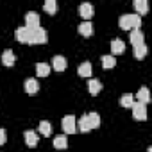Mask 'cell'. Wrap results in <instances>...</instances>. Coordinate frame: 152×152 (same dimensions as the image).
Instances as JSON below:
<instances>
[{
    "mask_svg": "<svg viewBox=\"0 0 152 152\" xmlns=\"http://www.w3.org/2000/svg\"><path fill=\"white\" fill-rule=\"evenodd\" d=\"M118 25H120V29H124V31L140 29V25H141V16H140V15H124V16H120Z\"/></svg>",
    "mask_w": 152,
    "mask_h": 152,
    "instance_id": "1",
    "label": "cell"
},
{
    "mask_svg": "<svg viewBox=\"0 0 152 152\" xmlns=\"http://www.w3.org/2000/svg\"><path fill=\"white\" fill-rule=\"evenodd\" d=\"M61 127H63L64 134H73V132H77V120H75V116L68 115V116H64V118H63Z\"/></svg>",
    "mask_w": 152,
    "mask_h": 152,
    "instance_id": "2",
    "label": "cell"
},
{
    "mask_svg": "<svg viewBox=\"0 0 152 152\" xmlns=\"http://www.w3.org/2000/svg\"><path fill=\"white\" fill-rule=\"evenodd\" d=\"M47 43V31L38 27V29H32V36H31V45H43Z\"/></svg>",
    "mask_w": 152,
    "mask_h": 152,
    "instance_id": "3",
    "label": "cell"
},
{
    "mask_svg": "<svg viewBox=\"0 0 152 152\" xmlns=\"http://www.w3.org/2000/svg\"><path fill=\"white\" fill-rule=\"evenodd\" d=\"M131 109H132V116H134V120H140V122L147 120V107H145V104L134 100V104H132Z\"/></svg>",
    "mask_w": 152,
    "mask_h": 152,
    "instance_id": "4",
    "label": "cell"
},
{
    "mask_svg": "<svg viewBox=\"0 0 152 152\" xmlns=\"http://www.w3.org/2000/svg\"><path fill=\"white\" fill-rule=\"evenodd\" d=\"M31 36H32V29H29V27H18L15 32V38L20 43H31Z\"/></svg>",
    "mask_w": 152,
    "mask_h": 152,
    "instance_id": "5",
    "label": "cell"
},
{
    "mask_svg": "<svg viewBox=\"0 0 152 152\" xmlns=\"http://www.w3.org/2000/svg\"><path fill=\"white\" fill-rule=\"evenodd\" d=\"M129 41L132 43V47L136 48V47H140V45H145L143 41H145V36H143V32L140 31V29H132L131 31V36H129Z\"/></svg>",
    "mask_w": 152,
    "mask_h": 152,
    "instance_id": "6",
    "label": "cell"
},
{
    "mask_svg": "<svg viewBox=\"0 0 152 152\" xmlns=\"http://www.w3.org/2000/svg\"><path fill=\"white\" fill-rule=\"evenodd\" d=\"M25 27H29V29H38V27H39V15L34 13V11L27 13V16H25Z\"/></svg>",
    "mask_w": 152,
    "mask_h": 152,
    "instance_id": "7",
    "label": "cell"
},
{
    "mask_svg": "<svg viewBox=\"0 0 152 152\" xmlns=\"http://www.w3.org/2000/svg\"><path fill=\"white\" fill-rule=\"evenodd\" d=\"M23 88H25V91H27L29 95H34V93H38V90H39V84H38V79H34V77H29V79L25 81V84H23Z\"/></svg>",
    "mask_w": 152,
    "mask_h": 152,
    "instance_id": "8",
    "label": "cell"
},
{
    "mask_svg": "<svg viewBox=\"0 0 152 152\" xmlns=\"http://www.w3.org/2000/svg\"><path fill=\"white\" fill-rule=\"evenodd\" d=\"M111 52H113L111 56L124 54V52H125V43H124L122 39H118V38H116V39H113V41H111Z\"/></svg>",
    "mask_w": 152,
    "mask_h": 152,
    "instance_id": "9",
    "label": "cell"
},
{
    "mask_svg": "<svg viewBox=\"0 0 152 152\" xmlns=\"http://www.w3.org/2000/svg\"><path fill=\"white\" fill-rule=\"evenodd\" d=\"M79 15L88 22V20L93 16V7H91V4H81V6H79Z\"/></svg>",
    "mask_w": 152,
    "mask_h": 152,
    "instance_id": "10",
    "label": "cell"
},
{
    "mask_svg": "<svg viewBox=\"0 0 152 152\" xmlns=\"http://www.w3.org/2000/svg\"><path fill=\"white\" fill-rule=\"evenodd\" d=\"M15 63H16L15 52L13 50H4V54H2V64L4 66H13Z\"/></svg>",
    "mask_w": 152,
    "mask_h": 152,
    "instance_id": "11",
    "label": "cell"
},
{
    "mask_svg": "<svg viewBox=\"0 0 152 152\" xmlns=\"http://www.w3.org/2000/svg\"><path fill=\"white\" fill-rule=\"evenodd\" d=\"M52 68H54L56 72H63V70L66 68V57H63V56H56V57L52 59Z\"/></svg>",
    "mask_w": 152,
    "mask_h": 152,
    "instance_id": "12",
    "label": "cell"
},
{
    "mask_svg": "<svg viewBox=\"0 0 152 152\" xmlns=\"http://www.w3.org/2000/svg\"><path fill=\"white\" fill-rule=\"evenodd\" d=\"M88 90H90L91 95H99V93L102 91V83H100L99 79H91V81L88 83Z\"/></svg>",
    "mask_w": 152,
    "mask_h": 152,
    "instance_id": "13",
    "label": "cell"
},
{
    "mask_svg": "<svg viewBox=\"0 0 152 152\" xmlns=\"http://www.w3.org/2000/svg\"><path fill=\"white\" fill-rule=\"evenodd\" d=\"M36 73H38V77H47L50 73V64L48 63H38L36 64Z\"/></svg>",
    "mask_w": 152,
    "mask_h": 152,
    "instance_id": "14",
    "label": "cell"
},
{
    "mask_svg": "<svg viewBox=\"0 0 152 152\" xmlns=\"http://www.w3.org/2000/svg\"><path fill=\"white\" fill-rule=\"evenodd\" d=\"M136 102H141V104H147L148 100H150V93H148V88H140V91H138V95H136Z\"/></svg>",
    "mask_w": 152,
    "mask_h": 152,
    "instance_id": "15",
    "label": "cell"
},
{
    "mask_svg": "<svg viewBox=\"0 0 152 152\" xmlns=\"http://www.w3.org/2000/svg\"><path fill=\"white\" fill-rule=\"evenodd\" d=\"M54 147L56 148H66L68 147V138H66V134H59V136H56L54 138Z\"/></svg>",
    "mask_w": 152,
    "mask_h": 152,
    "instance_id": "16",
    "label": "cell"
},
{
    "mask_svg": "<svg viewBox=\"0 0 152 152\" xmlns=\"http://www.w3.org/2000/svg\"><path fill=\"white\" fill-rule=\"evenodd\" d=\"M77 73L81 75V77H90L91 75V63H83V64H79V68H77Z\"/></svg>",
    "mask_w": 152,
    "mask_h": 152,
    "instance_id": "17",
    "label": "cell"
},
{
    "mask_svg": "<svg viewBox=\"0 0 152 152\" xmlns=\"http://www.w3.org/2000/svg\"><path fill=\"white\" fill-rule=\"evenodd\" d=\"M91 32H93V27H91L90 22H83V23L79 25V34H81V36L88 38V36H91Z\"/></svg>",
    "mask_w": 152,
    "mask_h": 152,
    "instance_id": "18",
    "label": "cell"
},
{
    "mask_svg": "<svg viewBox=\"0 0 152 152\" xmlns=\"http://www.w3.org/2000/svg\"><path fill=\"white\" fill-rule=\"evenodd\" d=\"M86 118H88V122H90V127H91V129H97V127L100 125V115H99V113H88V115H86Z\"/></svg>",
    "mask_w": 152,
    "mask_h": 152,
    "instance_id": "19",
    "label": "cell"
},
{
    "mask_svg": "<svg viewBox=\"0 0 152 152\" xmlns=\"http://www.w3.org/2000/svg\"><path fill=\"white\" fill-rule=\"evenodd\" d=\"M25 143L32 148V147H36L38 145V134L34 132V131H27L25 132Z\"/></svg>",
    "mask_w": 152,
    "mask_h": 152,
    "instance_id": "20",
    "label": "cell"
},
{
    "mask_svg": "<svg viewBox=\"0 0 152 152\" xmlns=\"http://www.w3.org/2000/svg\"><path fill=\"white\" fill-rule=\"evenodd\" d=\"M134 9L138 11V15H145V13L148 11L147 0H134Z\"/></svg>",
    "mask_w": 152,
    "mask_h": 152,
    "instance_id": "21",
    "label": "cell"
},
{
    "mask_svg": "<svg viewBox=\"0 0 152 152\" xmlns=\"http://www.w3.org/2000/svg\"><path fill=\"white\" fill-rule=\"evenodd\" d=\"M77 131H81V132H90V131H91V127H90V122H88L86 115H84V116H81V120L77 122Z\"/></svg>",
    "mask_w": 152,
    "mask_h": 152,
    "instance_id": "22",
    "label": "cell"
},
{
    "mask_svg": "<svg viewBox=\"0 0 152 152\" xmlns=\"http://www.w3.org/2000/svg\"><path fill=\"white\" fill-rule=\"evenodd\" d=\"M38 131H39L43 136H50V134H52V125H50L47 120H43V122H39V125H38Z\"/></svg>",
    "mask_w": 152,
    "mask_h": 152,
    "instance_id": "23",
    "label": "cell"
},
{
    "mask_svg": "<svg viewBox=\"0 0 152 152\" xmlns=\"http://www.w3.org/2000/svg\"><path fill=\"white\" fill-rule=\"evenodd\" d=\"M132 104H134V95H131V93L122 95V99H120V106H124V107H132Z\"/></svg>",
    "mask_w": 152,
    "mask_h": 152,
    "instance_id": "24",
    "label": "cell"
},
{
    "mask_svg": "<svg viewBox=\"0 0 152 152\" xmlns=\"http://www.w3.org/2000/svg\"><path fill=\"white\" fill-rule=\"evenodd\" d=\"M43 9H45L48 15H56V11H57V2H56V0H47V2L43 4Z\"/></svg>",
    "mask_w": 152,
    "mask_h": 152,
    "instance_id": "25",
    "label": "cell"
},
{
    "mask_svg": "<svg viewBox=\"0 0 152 152\" xmlns=\"http://www.w3.org/2000/svg\"><path fill=\"white\" fill-rule=\"evenodd\" d=\"M116 64V57L115 56H102V66L107 70V68H113Z\"/></svg>",
    "mask_w": 152,
    "mask_h": 152,
    "instance_id": "26",
    "label": "cell"
},
{
    "mask_svg": "<svg viewBox=\"0 0 152 152\" xmlns=\"http://www.w3.org/2000/svg\"><path fill=\"white\" fill-rule=\"evenodd\" d=\"M145 56H147V47H145V45H140V47L134 48V57H136L138 61H141Z\"/></svg>",
    "mask_w": 152,
    "mask_h": 152,
    "instance_id": "27",
    "label": "cell"
},
{
    "mask_svg": "<svg viewBox=\"0 0 152 152\" xmlns=\"http://www.w3.org/2000/svg\"><path fill=\"white\" fill-rule=\"evenodd\" d=\"M6 140H7L6 131H4V129H0V145H4V143H6Z\"/></svg>",
    "mask_w": 152,
    "mask_h": 152,
    "instance_id": "28",
    "label": "cell"
}]
</instances>
